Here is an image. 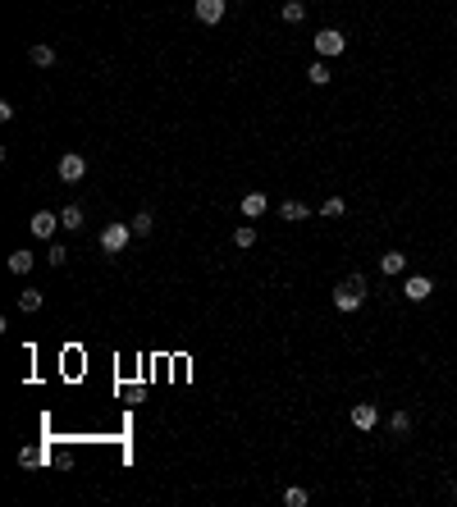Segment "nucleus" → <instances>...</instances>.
<instances>
[{
	"instance_id": "obj_12",
	"label": "nucleus",
	"mask_w": 457,
	"mask_h": 507,
	"mask_svg": "<svg viewBox=\"0 0 457 507\" xmlns=\"http://www.w3.org/2000/svg\"><path fill=\"white\" fill-rule=\"evenodd\" d=\"M37 256L32 251H9V275H32Z\"/></svg>"
},
{
	"instance_id": "obj_11",
	"label": "nucleus",
	"mask_w": 457,
	"mask_h": 507,
	"mask_svg": "<svg viewBox=\"0 0 457 507\" xmlns=\"http://www.w3.org/2000/svg\"><path fill=\"white\" fill-rule=\"evenodd\" d=\"M403 270H407V256H403V251H384V256H380V275L393 279V275H403Z\"/></svg>"
},
{
	"instance_id": "obj_20",
	"label": "nucleus",
	"mask_w": 457,
	"mask_h": 507,
	"mask_svg": "<svg viewBox=\"0 0 457 507\" xmlns=\"http://www.w3.org/2000/svg\"><path fill=\"white\" fill-rule=\"evenodd\" d=\"M233 242H238V247L247 251L251 242H256V229H251V224H242V229H233Z\"/></svg>"
},
{
	"instance_id": "obj_3",
	"label": "nucleus",
	"mask_w": 457,
	"mask_h": 507,
	"mask_svg": "<svg viewBox=\"0 0 457 507\" xmlns=\"http://www.w3.org/2000/svg\"><path fill=\"white\" fill-rule=\"evenodd\" d=\"M311 42H316V55H320V60H329V55H343V51H348V37L338 32V28H320Z\"/></svg>"
},
{
	"instance_id": "obj_2",
	"label": "nucleus",
	"mask_w": 457,
	"mask_h": 507,
	"mask_svg": "<svg viewBox=\"0 0 457 507\" xmlns=\"http://www.w3.org/2000/svg\"><path fill=\"white\" fill-rule=\"evenodd\" d=\"M129 238H133V224H124V220L105 224V229H101V251H110V256H119V251L129 247Z\"/></svg>"
},
{
	"instance_id": "obj_15",
	"label": "nucleus",
	"mask_w": 457,
	"mask_h": 507,
	"mask_svg": "<svg viewBox=\"0 0 457 507\" xmlns=\"http://www.w3.org/2000/svg\"><path fill=\"white\" fill-rule=\"evenodd\" d=\"M18 311H23V316H32V311H42V292H37V288L18 292Z\"/></svg>"
},
{
	"instance_id": "obj_8",
	"label": "nucleus",
	"mask_w": 457,
	"mask_h": 507,
	"mask_svg": "<svg viewBox=\"0 0 457 507\" xmlns=\"http://www.w3.org/2000/svg\"><path fill=\"white\" fill-rule=\"evenodd\" d=\"M55 229H60V215H55V210H37L32 215V233L37 238H55Z\"/></svg>"
},
{
	"instance_id": "obj_9",
	"label": "nucleus",
	"mask_w": 457,
	"mask_h": 507,
	"mask_svg": "<svg viewBox=\"0 0 457 507\" xmlns=\"http://www.w3.org/2000/svg\"><path fill=\"white\" fill-rule=\"evenodd\" d=\"M266 210H270V197H266V192H247V197H242V215H247V220H261Z\"/></svg>"
},
{
	"instance_id": "obj_21",
	"label": "nucleus",
	"mask_w": 457,
	"mask_h": 507,
	"mask_svg": "<svg viewBox=\"0 0 457 507\" xmlns=\"http://www.w3.org/2000/svg\"><path fill=\"white\" fill-rule=\"evenodd\" d=\"M343 210H348V206H343V197H329L325 206H320V215H325V220H338Z\"/></svg>"
},
{
	"instance_id": "obj_23",
	"label": "nucleus",
	"mask_w": 457,
	"mask_h": 507,
	"mask_svg": "<svg viewBox=\"0 0 457 507\" xmlns=\"http://www.w3.org/2000/svg\"><path fill=\"white\" fill-rule=\"evenodd\" d=\"M46 261H51V266H55V270H64V261H69V251H64V247H60V242H55V247H51V251H46Z\"/></svg>"
},
{
	"instance_id": "obj_5",
	"label": "nucleus",
	"mask_w": 457,
	"mask_h": 507,
	"mask_svg": "<svg viewBox=\"0 0 457 507\" xmlns=\"http://www.w3.org/2000/svg\"><path fill=\"white\" fill-rule=\"evenodd\" d=\"M229 9V0H192V14L201 18V23H220Z\"/></svg>"
},
{
	"instance_id": "obj_19",
	"label": "nucleus",
	"mask_w": 457,
	"mask_h": 507,
	"mask_svg": "<svg viewBox=\"0 0 457 507\" xmlns=\"http://www.w3.org/2000/svg\"><path fill=\"white\" fill-rule=\"evenodd\" d=\"M388 430H393L398 439L412 434V416H407V412H393V416H388Z\"/></svg>"
},
{
	"instance_id": "obj_22",
	"label": "nucleus",
	"mask_w": 457,
	"mask_h": 507,
	"mask_svg": "<svg viewBox=\"0 0 457 507\" xmlns=\"http://www.w3.org/2000/svg\"><path fill=\"white\" fill-rule=\"evenodd\" d=\"M284 503H288V507H307V489H297V484H288V489H284Z\"/></svg>"
},
{
	"instance_id": "obj_18",
	"label": "nucleus",
	"mask_w": 457,
	"mask_h": 507,
	"mask_svg": "<svg viewBox=\"0 0 457 507\" xmlns=\"http://www.w3.org/2000/svg\"><path fill=\"white\" fill-rule=\"evenodd\" d=\"M129 224H133V233H138V238H147V233H151V224H155V215H151V210H138V215H133Z\"/></svg>"
},
{
	"instance_id": "obj_7",
	"label": "nucleus",
	"mask_w": 457,
	"mask_h": 507,
	"mask_svg": "<svg viewBox=\"0 0 457 507\" xmlns=\"http://www.w3.org/2000/svg\"><path fill=\"white\" fill-rule=\"evenodd\" d=\"M352 425L357 430H375V425H380V407L375 402H357L352 407Z\"/></svg>"
},
{
	"instance_id": "obj_1",
	"label": "nucleus",
	"mask_w": 457,
	"mask_h": 507,
	"mask_svg": "<svg viewBox=\"0 0 457 507\" xmlns=\"http://www.w3.org/2000/svg\"><path fill=\"white\" fill-rule=\"evenodd\" d=\"M362 302H366V279L362 275L343 279V284L334 288V306L338 311H362Z\"/></svg>"
},
{
	"instance_id": "obj_17",
	"label": "nucleus",
	"mask_w": 457,
	"mask_h": 507,
	"mask_svg": "<svg viewBox=\"0 0 457 507\" xmlns=\"http://www.w3.org/2000/svg\"><path fill=\"white\" fill-rule=\"evenodd\" d=\"M307 18V0H284V23H302Z\"/></svg>"
},
{
	"instance_id": "obj_16",
	"label": "nucleus",
	"mask_w": 457,
	"mask_h": 507,
	"mask_svg": "<svg viewBox=\"0 0 457 507\" xmlns=\"http://www.w3.org/2000/svg\"><path fill=\"white\" fill-rule=\"evenodd\" d=\"M83 220H87V215H83V206H64V210H60V224H64L69 233H73V229H83Z\"/></svg>"
},
{
	"instance_id": "obj_24",
	"label": "nucleus",
	"mask_w": 457,
	"mask_h": 507,
	"mask_svg": "<svg viewBox=\"0 0 457 507\" xmlns=\"http://www.w3.org/2000/svg\"><path fill=\"white\" fill-rule=\"evenodd\" d=\"M453 494H457V480H453Z\"/></svg>"
},
{
	"instance_id": "obj_6",
	"label": "nucleus",
	"mask_w": 457,
	"mask_h": 507,
	"mask_svg": "<svg viewBox=\"0 0 457 507\" xmlns=\"http://www.w3.org/2000/svg\"><path fill=\"white\" fill-rule=\"evenodd\" d=\"M430 292H434L430 275H412V279H407V284H403V297H407V302H425V297H430Z\"/></svg>"
},
{
	"instance_id": "obj_10",
	"label": "nucleus",
	"mask_w": 457,
	"mask_h": 507,
	"mask_svg": "<svg viewBox=\"0 0 457 507\" xmlns=\"http://www.w3.org/2000/svg\"><path fill=\"white\" fill-rule=\"evenodd\" d=\"M279 220L302 224V220H311V206H307V201H284V206H279Z\"/></svg>"
},
{
	"instance_id": "obj_14",
	"label": "nucleus",
	"mask_w": 457,
	"mask_h": 507,
	"mask_svg": "<svg viewBox=\"0 0 457 507\" xmlns=\"http://www.w3.org/2000/svg\"><path fill=\"white\" fill-rule=\"evenodd\" d=\"M329 78H334V73H329V64H325V60H316V64L307 69V83H311V87H325Z\"/></svg>"
},
{
	"instance_id": "obj_4",
	"label": "nucleus",
	"mask_w": 457,
	"mask_h": 507,
	"mask_svg": "<svg viewBox=\"0 0 457 507\" xmlns=\"http://www.w3.org/2000/svg\"><path fill=\"white\" fill-rule=\"evenodd\" d=\"M55 174H60V183H78L87 174V160L78 151H69V155H60V165H55Z\"/></svg>"
},
{
	"instance_id": "obj_13",
	"label": "nucleus",
	"mask_w": 457,
	"mask_h": 507,
	"mask_svg": "<svg viewBox=\"0 0 457 507\" xmlns=\"http://www.w3.org/2000/svg\"><path fill=\"white\" fill-rule=\"evenodd\" d=\"M28 60H32L37 69H51V64H55V51H51L46 42H37V46H28Z\"/></svg>"
}]
</instances>
